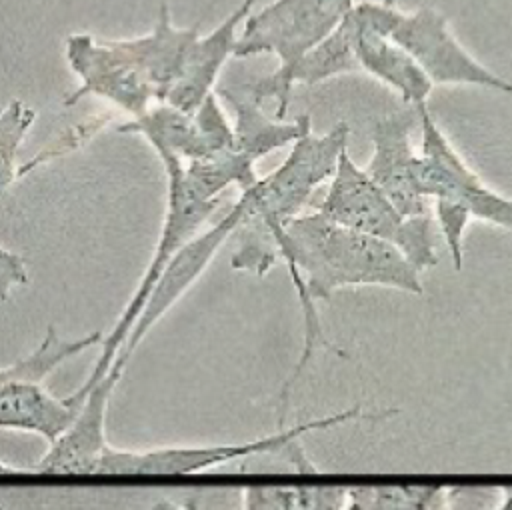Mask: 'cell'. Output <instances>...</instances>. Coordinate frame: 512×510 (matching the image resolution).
I'll return each instance as SVG.
<instances>
[{
	"mask_svg": "<svg viewBox=\"0 0 512 510\" xmlns=\"http://www.w3.org/2000/svg\"><path fill=\"white\" fill-rule=\"evenodd\" d=\"M274 244L278 260L288 268L304 320L302 352L280 392V400L286 404L316 346H328L316 302L330 300L344 286H386L416 296L424 294V286L420 272L400 250L368 234L344 228L316 210L298 214L282 230L274 232Z\"/></svg>",
	"mask_w": 512,
	"mask_h": 510,
	"instance_id": "cell-1",
	"label": "cell"
},
{
	"mask_svg": "<svg viewBox=\"0 0 512 510\" xmlns=\"http://www.w3.org/2000/svg\"><path fill=\"white\" fill-rule=\"evenodd\" d=\"M348 134V124L338 122L322 136L312 132L302 136L276 170L240 192L242 216L234 232L238 250L230 262L234 270L268 274L278 262L274 232L302 214L314 190L332 178L338 158L348 146Z\"/></svg>",
	"mask_w": 512,
	"mask_h": 510,
	"instance_id": "cell-2",
	"label": "cell"
},
{
	"mask_svg": "<svg viewBox=\"0 0 512 510\" xmlns=\"http://www.w3.org/2000/svg\"><path fill=\"white\" fill-rule=\"evenodd\" d=\"M352 6L354 0H274L242 22L232 56L278 58L272 74L244 84L258 102L274 100V120H284L288 114L298 64L338 28Z\"/></svg>",
	"mask_w": 512,
	"mask_h": 510,
	"instance_id": "cell-3",
	"label": "cell"
},
{
	"mask_svg": "<svg viewBox=\"0 0 512 510\" xmlns=\"http://www.w3.org/2000/svg\"><path fill=\"white\" fill-rule=\"evenodd\" d=\"M422 128L414 176L422 196L434 202L436 220L454 270H462V236L470 220L512 232V198L492 190L452 148L426 104L414 108Z\"/></svg>",
	"mask_w": 512,
	"mask_h": 510,
	"instance_id": "cell-4",
	"label": "cell"
},
{
	"mask_svg": "<svg viewBox=\"0 0 512 510\" xmlns=\"http://www.w3.org/2000/svg\"><path fill=\"white\" fill-rule=\"evenodd\" d=\"M104 334L88 332L78 338H62L54 326L20 360L0 368V428L32 432L48 444L60 438L76 414L80 402L72 394H52L44 380L66 360L100 346Z\"/></svg>",
	"mask_w": 512,
	"mask_h": 510,
	"instance_id": "cell-5",
	"label": "cell"
},
{
	"mask_svg": "<svg viewBox=\"0 0 512 510\" xmlns=\"http://www.w3.org/2000/svg\"><path fill=\"white\" fill-rule=\"evenodd\" d=\"M314 210L344 228L394 246L418 272L438 264L432 216H402L346 150Z\"/></svg>",
	"mask_w": 512,
	"mask_h": 510,
	"instance_id": "cell-6",
	"label": "cell"
},
{
	"mask_svg": "<svg viewBox=\"0 0 512 510\" xmlns=\"http://www.w3.org/2000/svg\"><path fill=\"white\" fill-rule=\"evenodd\" d=\"M162 168L166 174V214L160 228L158 242L154 246L152 258L144 268L140 282L136 284L130 300L126 302L124 310L120 312L118 320L114 322L112 330L104 334L100 342V352L88 376L76 388L78 394H86L98 380H102L112 362L116 360L118 352L122 350L130 330L134 328L150 292L154 290L164 266L168 260L190 240L194 238L200 228L212 218V214L222 204V198L208 200L196 192V188L188 182L182 170V162L176 158H162Z\"/></svg>",
	"mask_w": 512,
	"mask_h": 510,
	"instance_id": "cell-7",
	"label": "cell"
},
{
	"mask_svg": "<svg viewBox=\"0 0 512 510\" xmlns=\"http://www.w3.org/2000/svg\"><path fill=\"white\" fill-rule=\"evenodd\" d=\"M358 14L384 38L402 48L436 84H466L496 92H512V82L494 74L468 54L450 34L446 18L422 6L414 12H402L394 0L358 2Z\"/></svg>",
	"mask_w": 512,
	"mask_h": 510,
	"instance_id": "cell-8",
	"label": "cell"
},
{
	"mask_svg": "<svg viewBox=\"0 0 512 510\" xmlns=\"http://www.w3.org/2000/svg\"><path fill=\"white\" fill-rule=\"evenodd\" d=\"M64 56L78 78V86L66 96L64 106H74L82 98L94 96L134 120L156 104L152 86L128 56L120 38L106 40L76 32L66 38Z\"/></svg>",
	"mask_w": 512,
	"mask_h": 510,
	"instance_id": "cell-9",
	"label": "cell"
},
{
	"mask_svg": "<svg viewBox=\"0 0 512 510\" xmlns=\"http://www.w3.org/2000/svg\"><path fill=\"white\" fill-rule=\"evenodd\" d=\"M240 216H242V210L236 200L218 218V222L214 226H210L204 232H198L168 260V264L164 266L154 290L150 292L134 328L130 330L122 350L118 352V356L112 362L106 376H114V378L122 380V374H124L132 354L140 346V342L158 324V320H162L164 314L194 286V282L210 266L212 258L224 246V242L230 236H234V232L240 224Z\"/></svg>",
	"mask_w": 512,
	"mask_h": 510,
	"instance_id": "cell-10",
	"label": "cell"
},
{
	"mask_svg": "<svg viewBox=\"0 0 512 510\" xmlns=\"http://www.w3.org/2000/svg\"><path fill=\"white\" fill-rule=\"evenodd\" d=\"M118 132L138 134L160 160L176 158L182 164L218 156L234 146V128L216 94H210L194 112L154 104L146 114L120 124Z\"/></svg>",
	"mask_w": 512,
	"mask_h": 510,
	"instance_id": "cell-11",
	"label": "cell"
},
{
	"mask_svg": "<svg viewBox=\"0 0 512 510\" xmlns=\"http://www.w3.org/2000/svg\"><path fill=\"white\" fill-rule=\"evenodd\" d=\"M416 120V110L378 118L372 128V156L364 168L396 210L408 218L430 216V202L422 196L414 176L416 150L412 148L410 132Z\"/></svg>",
	"mask_w": 512,
	"mask_h": 510,
	"instance_id": "cell-12",
	"label": "cell"
},
{
	"mask_svg": "<svg viewBox=\"0 0 512 510\" xmlns=\"http://www.w3.org/2000/svg\"><path fill=\"white\" fill-rule=\"evenodd\" d=\"M342 26L346 28L358 72H366L394 88L414 108L426 104L434 84L402 48L376 32L354 6L344 16Z\"/></svg>",
	"mask_w": 512,
	"mask_h": 510,
	"instance_id": "cell-13",
	"label": "cell"
},
{
	"mask_svg": "<svg viewBox=\"0 0 512 510\" xmlns=\"http://www.w3.org/2000/svg\"><path fill=\"white\" fill-rule=\"evenodd\" d=\"M256 0H242L212 32L198 36L186 56L182 74L170 90L164 104L182 112H194L210 94L224 62L232 56L236 44V30L252 12Z\"/></svg>",
	"mask_w": 512,
	"mask_h": 510,
	"instance_id": "cell-14",
	"label": "cell"
},
{
	"mask_svg": "<svg viewBox=\"0 0 512 510\" xmlns=\"http://www.w3.org/2000/svg\"><path fill=\"white\" fill-rule=\"evenodd\" d=\"M198 36V26H174L170 8L166 2H162L156 24L148 34L122 38V46L126 48L128 56L134 60V64L152 86L156 104L166 102L170 90L182 74L188 50Z\"/></svg>",
	"mask_w": 512,
	"mask_h": 510,
	"instance_id": "cell-15",
	"label": "cell"
},
{
	"mask_svg": "<svg viewBox=\"0 0 512 510\" xmlns=\"http://www.w3.org/2000/svg\"><path fill=\"white\" fill-rule=\"evenodd\" d=\"M220 96L230 102L234 110L232 128L236 148L248 154L254 162L278 148L292 146L296 140L312 132V120L308 114H302L296 120L266 118L262 102H258L244 84L222 88Z\"/></svg>",
	"mask_w": 512,
	"mask_h": 510,
	"instance_id": "cell-16",
	"label": "cell"
},
{
	"mask_svg": "<svg viewBox=\"0 0 512 510\" xmlns=\"http://www.w3.org/2000/svg\"><path fill=\"white\" fill-rule=\"evenodd\" d=\"M346 486H246L240 510H344Z\"/></svg>",
	"mask_w": 512,
	"mask_h": 510,
	"instance_id": "cell-17",
	"label": "cell"
},
{
	"mask_svg": "<svg viewBox=\"0 0 512 510\" xmlns=\"http://www.w3.org/2000/svg\"><path fill=\"white\" fill-rule=\"evenodd\" d=\"M36 122V110L24 100H8L0 106V202L18 178L16 156Z\"/></svg>",
	"mask_w": 512,
	"mask_h": 510,
	"instance_id": "cell-18",
	"label": "cell"
},
{
	"mask_svg": "<svg viewBox=\"0 0 512 510\" xmlns=\"http://www.w3.org/2000/svg\"><path fill=\"white\" fill-rule=\"evenodd\" d=\"M28 268L20 254L0 246V302H6L12 292L28 284Z\"/></svg>",
	"mask_w": 512,
	"mask_h": 510,
	"instance_id": "cell-19",
	"label": "cell"
},
{
	"mask_svg": "<svg viewBox=\"0 0 512 510\" xmlns=\"http://www.w3.org/2000/svg\"><path fill=\"white\" fill-rule=\"evenodd\" d=\"M152 510H198L194 502H172V500H160L152 506Z\"/></svg>",
	"mask_w": 512,
	"mask_h": 510,
	"instance_id": "cell-20",
	"label": "cell"
},
{
	"mask_svg": "<svg viewBox=\"0 0 512 510\" xmlns=\"http://www.w3.org/2000/svg\"><path fill=\"white\" fill-rule=\"evenodd\" d=\"M4 474H30V468H20V466L10 464L0 458V476H4Z\"/></svg>",
	"mask_w": 512,
	"mask_h": 510,
	"instance_id": "cell-21",
	"label": "cell"
},
{
	"mask_svg": "<svg viewBox=\"0 0 512 510\" xmlns=\"http://www.w3.org/2000/svg\"><path fill=\"white\" fill-rule=\"evenodd\" d=\"M492 510H512V486L502 490V500L498 506H494Z\"/></svg>",
	"mask_w": 512,
	"mask_h": 510,
	"instance_id": "cell-22",
	"label": "cell"
},
{
	"mask_svg": "<svg viewBox=\"0 0 512 510\" xmlns=\"http://www.w3.org/2000/svg\"><path fill=\"white\" fill-rule=\"evenodd\" d=\"M0 510H4V508H2V506H0Z\"/></svg>",
	"mask_w": 512,
	"mask_h": 510,
	"instance_id": "cell-23",
	"label": "cell"
}]
</instances>
